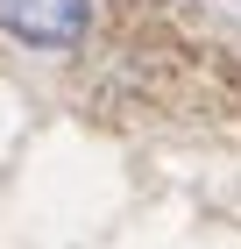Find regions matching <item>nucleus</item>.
Returning <instances> with one entry per match:
<instances>
[{
    "mask_svg": "<svg viewBox=\"0 0 241 249\" xmlns=\"http://www.w3.org/2000/svg\"><path fill=\"white\" fill-rule=\"evenodd\" d=\"M0 29L29 50H71L93 29V0H0Z\"/></svg>",
    "mask_w": 241,
    "mask_h": 249,
    "instance_id": "obj_1",
    "label": "nucleus"
}]
</instances>
